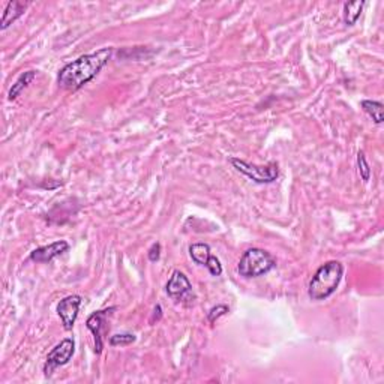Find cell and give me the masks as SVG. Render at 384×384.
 <instances>
[{"instance_id": "cell-1", "label": "cell", "mask_w": 384, "mask_h": 384, "mask_svg": "<svg viewBox=\"0 0 384 384\" xmlns=\"http://www.w3.org/2000/svg\"><path fill=\"white\" fill-rule=\"evenodd\" d=\"M111 56H113V48L110 47L101 48L95 53L80 56L60 69L57 75L59 86L66 90H73V92L82 89L103 71Z\"/></svg>"}, {"instance_id": "cell-2", "label": "cell", "mask_w": 384, "mask_h": 384, "mask_svg": "<svg viewBox=\"0 0 384 384\" xmlns=\"http://www.w3.org/2000/svg\"><path fill=\"white\" fill-rule=\"evenodd\" d=\"M344 276V266L337 260L326 261L321 265L308 286V296L311 300H326L335 293Z\"/></svg>"}, {"instance_id": "cell-3", "label": "cell", "mask_w": 384, "mask_h": 384, "mask_svg": "<svg viewBox=\"0 0 384 384\" xmlns=\"http://www.w3.org/2000/svg\"><path fill=\"white\" fill-rule=\"evenodd\" d=\"M276 267V260L267 251L261 248H251L240 257L237 272L244 278H260L267 275Z\"/></svg>"}, {"instance_id": "cell-4", "label": "cell", "mask_w": 384, "mask_h": 384, "mask_svg": "<svg viewBox=\"0 0 384 384\" xmlns=\"http://www.w3.org/2000/svg\"><path fill=\"white\" fill-rule=\"evenodd\" d=\"M230 163L239 171V173L246 176L249 180L256 182L258 185L274 184V182L279 177V167L276 163L258 165V164L246 163V161L239 158H231Z\"/></svg>"}, {"instance_id": "cell-5", "label": "cell", "mask_w": 384, "mask_h": 384, "mask_svg": "<svg viewBox=\"0 0 384 384\" xmlns=\"http://www.w3.org/2000/svg\"><path fill=\"white\" fill-rule=\"evenodd\" d=\"M74 353H75L74 338H65L60 341L57 346L47 355V359L44 363L45 377H52V374L59 367H65L66 363L73 359Z\"/></svg>"}, {"instance_id": "cell-6", "label": "cell", "mask_w": 384, "mask_h": 384, "mask_svg": "<svg viewBox=\"0 0 384 384\" xmlns=\"http://www.w3.org/2000/svg\"><path fill=\"white\" fill-rule=\"evenodd\" d=\"M117 308L111 307L105 308L101 311H95L92 316H89L86 320V327L92 332L94 339H95V353L96 355H101L104 350V335L107 332V316H110L111 312H115Z\"/></svg>"}, {"instance_id": "cell-7", "label": "cell", "mask_w": 384, "mask_h": 384, "mask_svg": "<svg viewBox=\"0 0 384 384\" xmlns=\"http://www.w3.org/2000/svg\"><path fill=\"white\" fill-rule=\"evenodd\" d=\"M165 290L168 297L177 303L194 299V290H192L191 281L184 272L180 270H175L173 274H171Z\"/></svg>"}, {"instance_id": "cell-8", "label": "cell", "mask_w": 384, "mask_h": 384, "mask_svg": "<svg viewBox=\"0 0 384 384\" xmlns=\"http://www.w3.org/2000/svg\"><path fill=\"white\" fill-rule=\"evenodd\" d=\"M189 256L192 261L198 266H205L212 276L222 275V265L216 256L212 254V249L207 244H194L189 246Z\"/></svg>"}, {"instance_id": "cell-9", "label": "cell", "mask_w": 384, "mask_h": 384, "mask_svg": "<svg viewBox=\"0 0 384 384\" xmlns=\"http://www.w3.org/2000/svg\"><path fill=\"white\" fill-rule=\"evenodd\" d=\"M82 303H83V297L80 295L66 296L57 303V316L60 317V321H62L64 329L66 332L74 329L75 321L78 318L80 308H82Z\"/></svg>"}, {"instance_id": "cell-10", "label": "cell", "mask_w": 384, "mask_h": 384, "mask_svg": "<svg viewBox=\"0 0 384 384\" xmlns=\"http://www.w3.org/2000/svg\"><path fill=\"white\" fill-rule=\"evenodd\" d=\"M68 249H69V244L66 240H56V242H53V244L36 248L35 251L30 252V260L35 263H39V265H43V263H50L54 258L65 254Z\"/></svg>"}, {"instance_id": "cell-11", "label": "cell", "mask_w": 384, "mask_h": 384, "mask_svg": "<svg viewBox=\"0 0 384 384\" xmlns=\"http://www.w3.org/2000/svg\"><path fill=\"white\" fill-rule=\"evenodd\" d=\"M27 6H29L27 2H18V0H13V2H9L6 5V8H5V13H3V18H2V24H0V29L6 30L13 23H15L20 17L24 15Z\"/></svg>"}, {"instance_id": "cell-12", "label": "cell", "mask_w": 384, "mask_h": 384, "mask_svg": "<svg viewBox=\"0 0 384 384\" xmlns=\"http://www.w3.org/2000/svg\"><path fill=\"white\" fill-rule=\"evenodd\" d=\"M36 78V73L35 71H26V73H23L22 75H20L17 78V82L11 86V89H9L8 92V99L9 101H15L20 95H22L23 90L32 84L34 80Z\"/></svg>"}, {"instance_id": "cell-13", "label": "cell", "mask_w": 384, "mask_h": 384, "mask_svg": "<svg viewBox=\"0 0 384 384\" xmlns=\"http://www.w3.org/2000/svg\"><path fill=\"white\" fill-rule=\"evenodd\" d=\"M363 111L374 120V124L381 125L384 122V105L380 101H372V99H363L360 103Z\"/></svg>"}, {"instance_id": "cell-14", "label": "cell", "mask_w": 384, "mask_h": 384, "mask_svg": "<svg viewBox=\"0 0 384 384\" xmlns=\"http://www.w3.org/2000/svg\"><path fill=\"white\" fill-rule=\"evenodd\" d=\"M365 2H347L344 3V22H346L347 26H355L357 23V20L362 15L363 8H365Z\"/></svg>"}, {"instance_id": "cell-15", "label": "cell", "mask_w": 384, "mask_h": 384, "mask_svg": "<svg viewBox=\"0 0 384 384\" xmlns=\"http://www.w3.org/2000/svg\"><path fill=\"white\" fill-rule=\"evenodd\" d=\"M135 341H137V337L134 333L125 332V333H116V335L110 337L108 342L111 347H126V346H131V344H134Z\"/></svg>"}, {"instance_id": "cell-16", "label": "cell", "mask_w": 384, "mask_h": 384, "mask_svg": "<svg viewBox=\"0 0 384 384\" xmlns=\"http://www.w3.org/2000/svg\"><path fill=\"white\" fill-rule=\"evenodd\" d=\"M357 167H359V175L363 182H368L371 179V167L367 161L365 152L360 150L357 154Z\"/></svg>"}, {"instance_id": "cell-17", "label": "cell", "mask_w": 384, "mask_h": 384, "mask_svg": "<svg viewBox=\"0 0 384 384\" xmlns=\"http://www.w3.org/2000/svg\"><path fill=\"white\" fill-rule=\"evenodd\" d=\"M228 307L227 305H216L212 308L209 312H207V320L209 323H215L218 318L224 317L226 314H228Z\"/></svg>"}, {"instance_id": "cell-18", "label": "cell", "mask_w": 384, "mask_h": 384, "mask_svg": "<svg viewBox=\"0 0 384 384\" xmlns=\"http://www.w3.org/2000/svg\"><path fill=\"white\" fill-rule=\"evenodd\" d=\"M147 258L152 263H156L161 258V244H159V242H155V244L149 248Z\"/></svg>"}]
</instances>
